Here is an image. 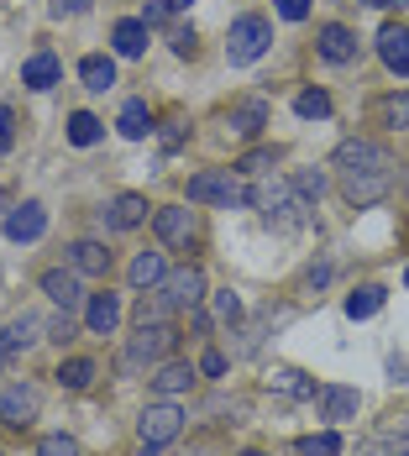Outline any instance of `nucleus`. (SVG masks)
Returning <instances> with one entry per match:
<instances>
[{
    "label": "nucleus",
    "instance_id": "obj_13",
    "mask_svg": "<svg viewBox=\"0 0 409 456\" xmlns=\"http://www.w3.org/2000/svg\"><path fill=\"white\" fill-rule=\"evenodd\" d=\"M378 58L399 74V79H409V27H399V21H389L383 32H378Z\"/></svg>",
    "mask_w": 409,
    "mask_h": 456
},
{
    "label": "nucleus",
    "instance_id": "obj_24",
    "mask_svg": "<svg viewBox=\"0 0 409 456\" xmlns=\"http://www.w3.org/2000/svg\"><path fill=\"white\" fill-rule=\"evenodd\" d=\"M127 278H132V289H163L168 268H163V257H158V252H136L132 268H127Z\"/></svg>",
    "mask_w": 409,
    "mask_h": 456
},
{
    "label": "nucleus",
    "instance_id": "obj_48",
    "mask_svg": "<svg viewBox=\"0 0 409 456\" xmlns=\"http://www.w3.org/2000/svg\"><path fill=\"white\" fill-rule=\"evenodd\" d=\"M367 5H378V11H405L409 0H367Z\"/></svg>",
    "mask_w": 409,
    "mask_h": 456
},
{
    "label": "nucleus",
    "instance_id": "obj_38",
    "mask_svg": "<svg viewBox=\"0 0 409 456\" xmlns=\"http://www.w3.org/2000/svg\"><path fill=\"white\" fill-rule=\"evenodd\" d=\"M216 320H226V325H236V320H241V299H236V294H216Z\"/></svg>",
    "mask_w": 409,
    "mask_h": 456
},
{
    "label": "nucleus",
    "instance_id": "obj_32",
    "mask_svg": "<svg viewBox=\"0 0 409 456\" xmlns=\"http://www.w3.org/2000/svg\"><path fill=\"white\" fill-rule=\"evenodd\" d=\"M294 456H341V436H336V430L305 436V441H294Z\"/></svg>",
    "mask_w": 409,
    "mask_h": 456
},
{
    "label": "nucleus",
    "instance_id": "obj_47",
    "mask_svg": "<svg viewBox=\"0 0 409 456\" xmlns=\"http://www.w3.org/2000/svg\"><path fill=\"white\" fill-rule=\"evenodd\" d=\"M331 283V263H320V268H310V289H325Z\"/></svg>",
    "mask_w": 409,
    "mask_h": 456
},
{
    "label": "nucleus",
    "instance_id": "obj_30",
    "mask_svg": "<svg viewBox=\"0 0 409 456\" xmlns=\"http://www.w3.org/2000/svg\"><path fill=\"white\" fill-rule=\"evenodd\" d=\"M357 456H409V436H399V430H383V436L363 441V446H357Z\"/></svg>",
    "mask_w": 409,
    "mask_h": 456
},
{
    "label": "nucleus",
    "instance_id": "obj_34",
    "mask_svg": "<svg viewBox=\"0 0 409 456\" xmlns=\"http://www.w3.org/2000/svg\"><path fill=\"white\" fill-rule=\"evenodd\" d=\"M168 310H174V305H168L163 294H158V299H147V294H142V299H136V310H132V325H163Z\"/></svg>",
    "mask_w": 409,
    "mask_h": 456
},
{
    "label": "nucleus",
    "instance_id": "obj_17",
    "mask_svg": "<svg viewBox=\"0 0 409 456\" xmlns=\"http://www.w3.org/2000/svg\"><path fill=\"white\" fill-rule=\"evenodd\" d=\"M142 221H147V200H142V194H116V200L105 205V226L136 231Z\"/></svg>",
    "mask_w": 409,
    "mask_h": 456
},
{
    "label": "nucleus",
    "instance_id": "obj_29",
    "mask_svg": "<svg viewBox=\"0 0 409 456\" xmlns=\"http://www.w3.org/2000/svg\"><path fill=\"white\" fill-rule=\"evenodd\" d=\"M378 310H383V289L378 283H363V289L347 294V315L352 320H367V315H378Z\"/></svg>",
    "mask_w": 409,
    "mask_h": 456
},
{
    "label": "nucleus",
    "instance_id": "obj_5",
    "mask_svg": "<svg viewBox=\"0 0 409 456\" xmlns=\"http://www.w3.org/2000/svg\"><path fill=\"white\" fill-rule=\"evenodd\" d=\"M179 430H184V410L179 404H168V399H163V404H147L142 419H136V441H142V452L147 456H158Z\"/></svg>",
    "mask_w": 409,
    "mask_h": 456
},
{
    "label": "nucleus",
    "instance_id": "obj_2",
    "mask_svg": "<svg viewBox=\"0 0 409 456\" xmlns=\"http://www.w3.org/2000/svg\"><path fill=\"white\" fill-rule=\"evenodd\" d=\"M247 200L263 210V221H268L273 231H299L305 226V210H310V205L294 194V183H283V179H258Z\"/></svg>",
    "mask_w": 409,
    "mask_h": 456
},
{
    "label": "nucleus",
    "instance_id": "obj_53",
    "mask_svg": "<svg viewBox=\"0 0 409 456\" xmlns=\"http://www.w3.org/2000/svg\"><path fill=\"white\" fill-rule=\"evenodd\" d=\"M0 200H5V189H0Z\"/></svg>",
    "mask_w": 409,
    "mask_h": 456
},
{
    "label": "nucleus",
    "instance_id": "obj_16",
    "mask_svg": "<svg viewBox=\"0 0 409 456\" xmlns=\"http://www.w3.org/2000/svg\"><path fill=\"white\" fill-rule=\"evenodd\" d=\"M226 126L236 132V137H258V132L268 126V100H241V105H231Z\"/></svg>",
    "mask_w": 409,
    "mask_h": 456
},
{
    "label": "nucleus",
    "instance_id": "obj_45",
    "mask_svg": "<svg viewBox=\"0 0 409 456\" xmlns=\"http://www.w3.org/2000/svg\"><path fill=\"white\" fill-rule=\"evenodd\" d=\"M53 11L58 16H79V11H90V0H53Z\"/></svg>",
    "mask_w": 409,
    "mask_h": 456
},
{
    "label": "nucleus",
    "instance_id": "obj_28",
    "mask_svg": "<svg viewBox=\"0 0 409 456\" xmlns=\"http://www.w3.org/2000/svg\"><path fill=\"white\" fill-rule=\"evenodd\" d=\"M53 378H58L63 388H74V394H79V388H90L94 378H100V367H94V357H69V362H58Z\"/></svg>",
    "mask_w": 409,
    "mask_h": 456
},
{
    "label": "nucleus",
    "instance_id": "obj_10",
    "mask_svg": "<svg viewBox=\"0 0 409 456\" xmlns=\"http://www.w3.org/2000/svg\"><path fill=\"white\" fill-rule=\"evenodd\" d=\"M37 330H43V320H37V315L11 320V325L0 330V367H11L16 357H21V352H27V346H32V341H43Z\"/></svg>",
    "mask_w": 409,
    "mask_h": 456
},
{
    "label": "nucleus",
    "instance_id": "obj_20",
    "mask_svg": "<svg viewBox=\"0 0 409 456\" xmlns=\"http://www.w3.org/2000/svg\"><path fill=\"white\" fill-rule=\"evenodd\" d=\"M110 43H116V53H121V58H142V53H147V21H142V16H127V21H116Z\"/></svg>",
    "mask_w": 409,
    "mask_h": 456
},
{
    "label": "nucleus",
    "instance_id": "obj_41",
    "mask_svg": "<svg viewBox=\"0 0 409 456\" xmlns=\"http://www.w3.org/2000/svg\"><path fill=\"white\" fill-rule=\"evenodd\" d=\"M168 43H174L179 58H189V53H194V27H174V32H168Z\"/></svg>",
    "mask_w": 409,
    "mask_h": 456
},
{
    "label": "nucleus",
    "instance_id": "obj_14",
    "mask_svg": "<svg viewBox=\"0 0 409 456\" xmlns=\"http://www.w3.org/2000/svg\"><path fill=\"white\" fill-rule=\"evenodd\" d=\"M85 325H90L94 336H110L116 325H121V299L105 289V294H90L85 299Z\"/></svg>",
    "mask_w": 409,
    "mask_h": 456
},
{
    "label": "nucleus",
    "instance_id": "obj_22",
    "mask_svg": "<svg viewBox=\"0 0 409 456\" xmlns=\"http://www.w3.org/2000/svg\"><path fill=\"white\" fill-rule=\"evenodd\" d=\"M357 388H320V414L331 419V425H341V419H352L357 414Z\"/></svg>",
    "mask_w": 409,
    "mask_h": 456
},
{
    "label": "nucleus",
    "instance_id": "obj_8",
    "mask_svg": "<svg viewBox=\"0 0 409 456\" xmlns=\"http://www.w3.org/2000/svg\"><path fill=\"white\" fill-rule=\"evenodd\" d=\"M152 231L168 241V247H189L194 241V210H184V205H163V210H152Z\"/></svg>",
    "mask_w": 409,
    "mask_h": 456
},
{
    "label": "nucleus",
    "instance_id": "obj_9",
    "mask_svg": "<svg viewBox=\"0 0 409 456\" xmlns=\"http://www.w3.org/2000/svg\"><path fill=\"white\" fill-rule=\"evenodd\" d=\"M163 299L174 305V310H194L200 299H205V273L200 268H179V273L163 278Z\"/></svg>",
    "mask_w": 409,
    "mask_h": 456
},
{
    "label": "nucleus",
    "instance_id": "obj_37",
    "mask_svg": "<svg viewBox=\"0 0 409 456\" xmlns=\"http://www.w3.org/2000/svg\"><path fill=\"white\" fill-rule=\"evenodd\" d=\"M37 456H79V441L74 436H43Z\"/></svg>",
    "mask_w": 409,
    "mask_h": 456
},
{
    "label": "nucleus",
    "instance_id": "obj_11",
    "mask_svg": "<svg viewBox=\"0 0 409 456\" xmlns=\"http://www.w3.org/2000/svg\"><path fill=\"white\" fill-rule=\"evenodd\" d=\"M47 231V210L37 200H21V205H11V216H5V236L11 241H37Z\"/></svg>",
    "mask_w": 409,
    "mask_h": 456
},
{
    "label": "nucleus",
    "instance_id": "obj_7",
    "mask_svg": "<svg viewBox=\"0 0 409 456\" xmlns=\"http://www.w3.org/2000/svg\"><path fill=\"white\" fill-rule=\"evenodd\" d=\"M43 410V394L32 388V383H11V388H0V419L5 425H16V430H27L32 419Z\"/></svg>",
    "mask_w": 409,
    "mask_h": 456
},
{
    "label": "nucleus",
    "instance_id": "obj_49",
    "mask_svg": "<svg viewBox=\"0 0 409 456\" xmlns=\"http://www.w3.org/2000/svg\"><path fill=\"white\" fill-rule=\"evenodd\" d=\"M394 430H399V436H409V414H405V419H399V425H394Z\"/></svg>",
    "mask_w": 409,
    "mask_h": 456
},
{
    "label": "nucleus",
    "instance_id": "obj_33",
    "mask_svg": "<svg viewBox=\"0 0 409 456\" xmlns=\"http://www.w3.org/2000/svg\"><path fill=\"white\" fill-rule=\"evenodd\" d=\"M294 110H299L305 121H325V116H331V94L325 90H299L294 94Z\"/></svg>",
    "mask_w": 409,
    "mask_h": 456
},
{
    "label": "nucleus",
    "instance_id": "obj_44",
    "mask_svg": "<svg viewBox=\"0 0 409 456\" xmlns=\"http://www.w3.org/2000/svg\"><path fill=\"white\" fill-rule=\"evenodd\" d=\"M200 372H205V378H221V372H226V357H221V352H205V357H200Z\"/></svg>",
    "mask_w": 409,
    "mask_h": 456
},
{
    "label": "nucleus",
    "instance_id": "obj_3",
    "mask_svg": "<svg viewBox=\"0 0 409 456\" xmlns=\"http://www.w3.org/2000/svg\"><path fill=\"white\" fill-rule=\"evenodd\" d=\"M273 43V21L268 16H236L226 32V58L231 63H258Z\"/></svg>",
    "mask_w": 409,
    "mask_h": 456
},
{
    "label": "nucleus",
    "instance_id": "obj_6",
    "mask_svg": "<svg viewBox=\"0 0 409 456\" xmlns=\"http://www.w3.org/2000/svg\"><path fill=\"white\" fill-rule=\"evenodd\" d=\"M241 200H247V189H241V183H236V174H194V179H189V205H241Z\"/></svg>",
    "mask_w": 409,
    "mask_h": 456
},
{
    "label": "nucleus",
    "instance_id": "obj_18",
    "mask_svg": "<svg viewBox=\"0 0 409 456\" xmlns=\"http://www.w3.org/2000/svg\"><path fill=\"white\" fill-rule=\"evenodd\" d=\"M43 294L58 305V310H79V305H85V294H79V273H63V268L43 273Z\"/></svg>",
    "mask_w": 409,
    "mask_h": 456
},
{
    "label": "nucleus",
    "instance_id": "obj_25",
    "mask_svg": "<svg viewBox=\"0 0 409 456\" xmlns=\"http://www.w3.org/2000/svg\"><path fill=\"white\" fill-rule=\"evenodd\" d=\"M79 79H85V90L90 94H105L110 85H116V63H110L105 53H90V58L79 63Z\"/></svg>",
    "mask_w": 409,
    "mask_h": 456
},
{
    "label": "nucleus",
    "instance_id": "obj_26",
    "mask_svg": "<svg viewBox=\"0 0 409 456\" xmlns=\"http://www.w3.org/2000/svg\"><path fill=\"white\" fill-rule=\"evenodd\" d=\"M116 126H121V137L127 142H142L152 132V110H147V100H127L121 105V116H116Z\"/></svg>",
    "mask_w": 409,
    "mask_h": 456
},
{
    "label": "nucleus",
    "instance_id": "obj_1",
    "mask_svg": "<svg viewBox=\"0 0 409 456\" xmlns=\"http://www.w3.org/2000/svg\"><path fill=\"white\" fill-rule=\"evenodd\" d=\"M336 174H341V194H347V205H378V200H389V189H394V152L383 147V142H367V137H347L336 147Z\"/></svg>",
    "mask_w": 409,
    "mask_h": 456
},
{
    "label": "nucleus",
    "instance_id": "obj_43",
    "mask_svg": "<svg viewBox=\"0 0 409 456\" xmlns=\"http://www.w3.org/2000/svg\"><path fill=\"white\" fill-rule=\"evenodd\" d=\"M47 336H53V341H74V315L63 310V315L53 320V325H47Z\"/></svg>",
    "mask_w": 409,
    "mask_h": 456
},
{
    "label": "nucleus",
    "instance_id": "obj_15",
    "mask_svg": "<svg viewBox=\"0 0 409 456\" xmlns=\"http://www.w3.org/2000/svg\"><path fill=\"white\" fill-rule=\"evenodd\" d=\"M58 79H63L58 53H32V58L21 63V85H27V90H53Z\"/></svg>",
    "mask_w": 409,
    "mask_h": 456
},
{
    "label": "nucleus",
    "instance_id": "obj_31",
    "mask_svg": "<svg viewBox=\"0 0 409 456\" xmlns=\"http://www.w3.org/2000/svg\"><path fill=\"white\" fill-rule=\"evenodd\" d=\"M100 132H105V126H100V116H90V110H74V116H69V142H74V147H94Z\"/></svg>",
    "mask_w": 409,
    "mask_h": 456
},
{
    "label": "nucleus",
    "instance_id": "obj_46",
    "mask_svg": "<svg viewBox=\"0 0 409 456\" xmlns=\"http://www.w3.org/2000/svg\"><path fill=\"white\" fill-rule=\"evenodd\" d=\"M163 147H168V152H174V147H184V126H179V121H174V126L163 132Z\"/></svg>",
    "mask_w": 409,
    "mask_h": 456
},
{
    "label": "nucleus",
    "instance_id": "obj_52",
    "mask_svg": "<svg viewBox=\"0 0 409 456\" xmlns=\"http://www.w3.org/2000/svg\"><path fill=\"white\" fill-rule=\"evenodd\" d=\"M405 283H409V268H405Z\"/></svg>",
    "mask_w": 409,
    "mask_h": 456
},
{
    "label": "nucleus",
    "instance_id": "obj_12",
    "mask_svg": "<svg viewBox=\"0 0 409 456\" xmlns=\"http://www.w3.org/2000/svg\"><path fill=\"white\" fill-rule=\"evenodd\" d=\"M315 53L325 63H352L357 58V37H352V27H341V21H325L315 37Z\"/></svg>",
    "mask_w": 409,
    "mask_h": 456
},
{
    "label": "nucleus",
    "instance_id": "obj_4",
    "mask_svg": "<svg viewBox=\"0 0 409 456\" xmlns=\"http://www.w3.org/2000/svg\"><path fill=\"white\" fill-rule=\"evenodd\" d=\"M179 346V330L163 320V325H136V336L127 341V357H121V367L127 372H136V367H147V362H163L168 352Z\"/></svg>",
    "mask_w": 409,
    "mask_h": 456
},
{
    "label": "nucleus",
    "instance_id": "obj_40",
    "mask_svg": "<svg viewBox=\"0 0 409 456\" xmlns=\"http://www.w3.org/2000/svg\"><path fill=\"white\" fill-rule=\"evenodd\" d=\"M16 147V116H11V105H0V152H11Z\"/></svg>",
    "mask_w": 409,
    "mask_h": 456
},
{
    "label": "nucleus",
    "instance_id": "obj_35",
    "mask_svg": "<svg viewBox=\"0 0 409 456\" xmlns=\"http://www.w3.org/2000/svg\"><path fill=\"white\" fill-rule=\"evenodd\" d=\"M289 183H294V194H299L305 205H315L320 194H325V174H320V168H299Z\"/></svg>",
    "mask_w": 409,
    "mask_h": 456
},
{
    "label": "nucleus",
    "instance_id": "obj_51",
    "mask_svg": "<svg viewBox=\"0 0 409 456\" xmlns=\"http://www.w3.org/2000/svg\"><path fill=\"white\" fill-rule=\"evenodd\" d=\"M174 5H189V0H174Z\"/></svg>",
    "mask_w": 409,
    "mask_h": 456
},
{
    "label": "nucleus",
    "instance_id": "obj_23",
    "mask_svg": "<svg viewBox=\"0 0 409 456\" xmlns=\"http://www.w3.org/2000/svg\"><path fill=\"white\" fill-rule=\"evenodd\" d=\"M372 121L383 132H409V94H389V100H372Z\"/></svg>",
    "mask_w": 409,
    "mask_h": 456
},
{
    "label": "nucleus",
    "instance_id": "obj_27",
    "mask_svg": "<svg viewBox=\"0 0 409 456\" xmlns=\"http://www.w3.org/2000/svg\"><path fill=\"white\" fill-rule=\"evenodd\" d=\"M268 383L278 388V394H289V399H315V378L299 372V367H273Z\"/></svg>",
    "mask_w": 409,
    "mask_h": 456
},
{
    "label": "nucleus",
    "instance_id": "obj_21",
    "mask_svg": "<svg viewBox=\"0 0 409 456\" xmlns=\"http://www.w3.org/2000/svg\"><path fill=\"white\" fill-rule=\"evenodd\" d=\"M69 252H74V273H90V278L110 273V252H105V241H74Z\"/></svg>",
    "mask_w": 409,
    "mask_h": 456
},
{
    "label": "nucleus",
    "instance_id": "obj_36",
    "mask_svg": "<svg viewBox=\"0 0 409 456\" xmlns=\"http://www.w3.org/2000/svg\"><path fill=\"white\" fill-rule=\"evenodd\" d=\"M273 163H278V147H258V152H247V158L236 163V174H268Z\"/></svg>",
    "mask_w": 409,
    "mask_h": 456
},
{
    "label": "nucleus",
    "instance_id": "obj_50",
    "mask_svg": "<svg viewBox=\"0 0 409 456\" xmlns=\"http://www.w3.org/2000/svg\"><path fill=\"white\" fill-rule=\"evenodd\" d=\"M241 456H263V452H241Z\"/></svg>",
    "mask_w": 409,
    "mask_h": 456
},
{
    "label": "nucleus",
    "instance_id": "obj_19",
    "mask_svg": "<svg viewBox=\"0 0 409 456\" xmlns=\"http://www.w3.org/2000/svg\"><path fill=\"white\" fill-rule=\"evenodd\" d=\"M147 383H152L158 399H179V394H189V383H194V367L189 362H163Z\"/></svg>",
    "mask_w": 409,
    "mask_h": 456
},
{
    "label": "nucleus",
    "instance_id": "obj_42",
    "mask_svg": "<svg viewBox=\"0 0 409 456\" xmlns=\"http://www.w3.org/2000/svg\"><path fill=\"white\" fill-rule=\"evenodd\" d=\"M278 16L283 21H305L310 16V0H278Z\"/></svg>",
    "mask_w": 409,
    "mask_h": 456
},
{
    "label": "nucleus",
    "instance_id": "obj_39",
    "mask_svg": "<svg viewBox=\"0 0 409 456\" xmlns=\"http://www.w3.org/2000/svg\"><path fill=\"white\" fill-rule=\"evenodd\" d=\"M168 11H174V0H147V5H142V21H147V27H163Z\"/></svg>",
    "mask_w": 409,
    "mask_h": 456
}]
</instances>
